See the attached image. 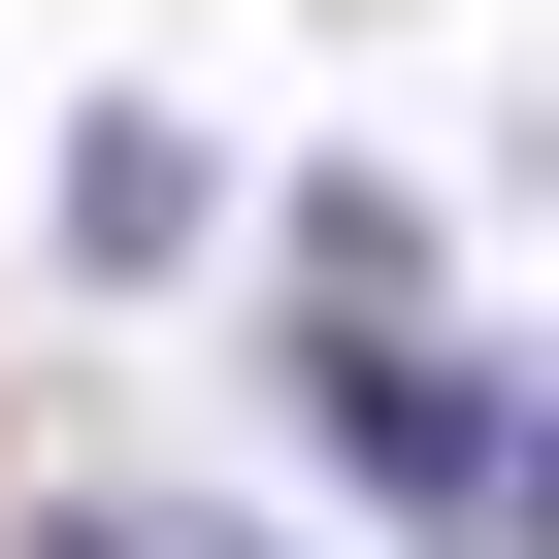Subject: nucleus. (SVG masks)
Listing matches in <instances>:
<instances>
[{
  "label": "nucleus",
  "instance_id": "nucleus-1",
  "mask_svg": "<svg viewBox=\"0 0 559 559\" xmlns=\"http://www.w3.org/2000/svg\"><path fill=\"white\" fill-rule=\"evenodd\" d=\"M67 263H198V132H67Z\"/></svg>",
  "mask_w": 559,
  "mask_h": 559
},
{
  "label": "nucleus",
  "instance_id": "nucleus-2",
  "mask_svg": "<svg viewBox=\"0 0 559 559\" xmlns=\"http://www.w3.org/2000/svg\"><path fill=\"white\" fill-rule=\"evenodd\" d=\"M165 559H198V526H165Z\"/></svg>",
  "mask_w": 559,
  "mask_h": 559
}]
</instances>
